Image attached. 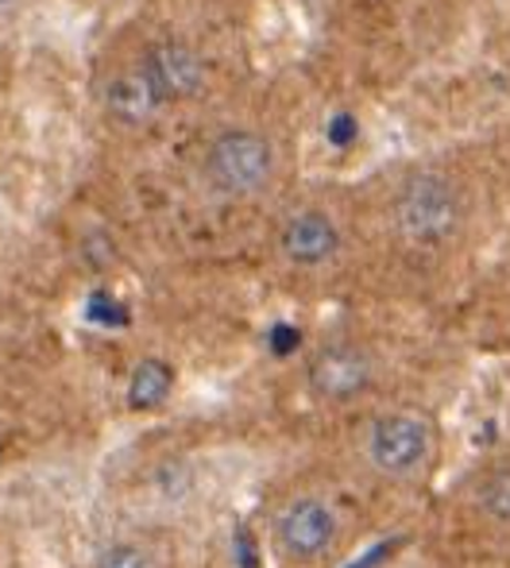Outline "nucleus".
I'll list each match as a JSON object with an SVG mask.
<instances>
[{"mask_svg":"<svg viewBox=\"0 0 510 568\" xmlns=\"http://www.w3.org/2000/svg\"><path fill=\"white\" fill-rule=\"evenodd\" d=\"M205 182L225 197L259 194L275 174V148L252 128H225L205 148Z\"/></svg>","mask_w":510,"mask_h":568,"instance_id":"f257e3e1","label":"nucleus"},{"mask_svg":"<svg viewBox=\"0 0 510 568\" xmlns=\"http://www.w3.org/2000/svg\"><path fill=\"white\" fill-rule=\"evenodd\" d=\"M460 213H465V205H460L457 186L449 179H441V174H414L395 205L402 236L410 244L426 247L445 244L460 229Z\"/></svg>","mask_w":510,"mask_h":568,"instance_id":"f03ea898","label":"nucleus"},{"mask_svg":"<svg viewBox=\"0 0 510 568\" xmlns=\"http://www.w3.org/2000/svg\"><path fill=\"white\" fill-rule=\"evenodd\" d=\"M271 546L286 565L309 568L333 554L337 546V515L317 495H298L283 503L271 523Z\"/></svg>","mask_w":510,"mask_h":568,"instance_id":"7ed1b4c3","label":"nucleus"},{"mask_svg":"<svg viewBox=\"0 0 510 568\" xmlns=\"http://www.w3.org/2000/svg\"><path fill=\"white\" fill-rule=\"evenodd\" d=\"M434 437L429 426L414 414H382L368 429V460L379 476L410 479L429 464Z\"/></svg>","mask_w":510,"mask_h":568,"instance_id":"20e7f679","label":"nucleus"},{"mask_svg":"<svg viewBox=\"0 0 510 568\" xmlns=\"http://www.w3.org/2000/svg\"><path fill=\"white\" fill-rule=\"evenodd\" d=\"M309 390L325 403H348V398L364 395L376 379V364L360 344H325L314 359H309Z\"/></svg>","mask_w":510,"mask_h":568,"instance_id":"39448f33","label":"nucleus"},{"mask_svg":"<svg viewBox=\"0 0 510 568\" xmlns=\"http://www.w3.org/2000/svg\"><path fill=\"white\" fill-rule=\"evenodd\" d=\"M143 70L155 82L159 98L171 105V101H186L194 93H202L205 85V62L194 47L178 43V39H166V43H155L147 54H143Z\"/></svg>","mask_w":510,"mask_h":568,"instance_id":"423d86ee","label":"nucleus"},{"mask_svg":"<svg viewBox=\"0 0 510 568\" xmlns=\"http://www.w3.org/2000/svg\"><path fill=\"white\" fill-rule=\"evenodd\" d=\"M101 98H105V113L121 128H147L151 120L159 116V109L166 105V101L159 98L155 82L147 78V70H143V62L109 74Z\"/></svg>","mask_w":510,"mask_h":568,"instance_id":"0eeeda50","label":"nucleus"},{"mask_svg":"<svg viewBox=\"0 0 510 568\" xmlns=\"http://www.w3.org/2000/svg\"><path fill=\"white\" fill-rule=\"evenodd\" d=\"M278 247L294 267H322L340 252V229L333 225L329 213L302 210L278 232Z\"/></svg>","mask_w":510,"mask_h":568,"instance_id":"6e6552de","label":"nucleus"},{"mask_svg":"<svg viewBox=\"0 0 510 568\" xmlns=\"http://www.w3.org/2000/svg\"><path fill=\"white\" fill-rule=\"evenodd\" d=\"M480 507L483 515H491L496 523L510 526V468L491 471L480 484Z\"/></svg>","mask_w":510,"mask_h":568,"instance_id":"1a4fd4ad","label":"nucleus"},{"mask_svg":"<svg viewBox=\"0 0 510 568\" xmlns=\"http://www.w3.org/2000/svg\"><path fill=\"white\" fill-rule=\"evenodd\" d=\"M101 568H151V565H147V557H143L140 549L116 546V549H109V554L101 557Z\"/></svg>","mask_w":510,"mask_h":568,"instance_id":"9d476101","label":"nucleus"},{"mask_svg":"<svg viewBox=\"0 0 510 568\" xmlns=\"http://www.w3.org/2000/svg\"><path fill=\"white\" fill-rule=\"evenodd\" d=\"M356 135V120H348V116H340L337 124H333V140L337 143H348Z\"/></svg>","mask_w":510,"mask_h":568,"instance_id":"9b49d317","label":"nucleus"}]
</instances>
